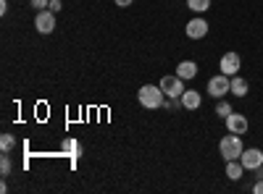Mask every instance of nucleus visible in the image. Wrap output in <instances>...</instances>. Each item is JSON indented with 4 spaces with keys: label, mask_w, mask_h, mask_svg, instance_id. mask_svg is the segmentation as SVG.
<instances>
[{
    "label": "nucleus",
    "mask_w": 263,
    "mask_h": 194,
    "mask_svg": "<svg viewBox=\"0 0 263 194\" xmlns=\"http://www.w3.org/2000/svg\"><path fill=\"white\" fill-rule=\"evenodd\" d=\"M177 76H182V79H195V76H197V63H195V60H182L179 66H177Z\"/></svg>",
    "instance_id": "ddd939ff"
},
{
    "label": "nucleus",
    "mask_w": 263,
    "mask_h": 194,
    "mask_svg": "<svg viewBox=\"0 0 263 194\" xmlns=\"http://www.w3.org/2000/svg\"><path fill=\"white\" fill-rule=\"evenodd\" d=\"M0 13H8V0H0Z\"/></svg>",
    "instance_id": "5701e85b"
},
{
    "label": "nucleus",
    "mask_w": 263,
    "mask_h": 194,
    "mask_svg": "<svg viewBox=\"0 0 263 194\" xmlns=\"http://www.w3.org/2000/svg\"><path fill=\"white\" fill-rule=\"evenodd\" d=\"M187 8L195 13H205L211 8V0H187Z\"/></svg>",
    "instance_id": "2eb2a0df"
},
{
    "label": "nucleus",
    "mask_w": 263,
    "mask_h": 194,
    "mask_svg": "<svg viewBox=\"0 0 263 194\" xmlns=\"http://www.w3.org/2000/svg\"><path fill=\"white\" fill-rule=\"evenodd\" d=\"M239 160H242L245 170H255V168H260V165H263V153H260L258 147H248Z\"/></svg>",
    "instance_id": "6e6552de"
},
{
    "label": "nucleus",
    "mask_w": 263,
    "mask_h": 194,
    "mask_svg": "<svg viewBox=\"0 0 263 194\" xmlns=\"http://www.w3.org/2000/svg\"><path fill=\"white\" fill-rule=\"evenodd\" d=\"M34 29H37L40 34H50V32L55 29V13H53L50 8L37 11V16H34Z\"/></svg>",
    "instance_id": "39448f33"
},
{
    "label": "nucleus",
    "mask_w": 263,
    "mask_h": 194,
    "mask_svg": "<svg viewBox=\"0 0 263 194\" xmlns=\"http://www.w3.org/2000/svg\"><path fill=\"white\" fill-rule=\"evenodd\" d=\"M137 100L142 107H147V111H158V107H163L166 102V95L161 90V84H145V87H140L137 92Z\"/></svg>",
    "instance_id": "f257e3e1"
},
{
    "label": "nucleus",
    "mask_w": 263,
    "mask_h": 194,
    "mask_svg": "<svg viewBox=\"0 0 263 194\" xmlns=\"http://www.w3.org/2000/svg\"><path fill=\"white\" fill-rule=\"evenodd\" d=\"M161 90H163V95L168 97V100H177V97H182V92H184V79L182 76H163L161 79Z\"/></svg>",
    "instance_id": "20e7f679"
},
{
    "label": "nucleus",
    "mask_w": 263,
    "mask_h": 194,
    "mask_svg": "<svg viewBox=\"0 0 263 194\" xmlns=\"http://www.w3.org/2000/svg\"><path fill=\"white\" fill-rule=\"evenodd\" d=\"M13 144H16L13 134H3V137H0V149H3V153H11Z\"/></svg>",
    "instance_id": "f3484780"
},
{
    "label": "nucleus",
    "mask_w": 263,
    "mask_h": 194,
    "mask_svg": "<svg viewBox=\"0 0 263 194\" xmlns=\"http://www.w3.org/2000/svg\"><path fill=\"white\" fill-rule=\"evenodd\" d=\"M227 92H232V76L218 74V76H211V79H208V95H211L213 100L227 97Z\"/></svg>",
    "instance_id": "7ed1b4c3"
},
{
    "label": "nucleus",
    "mask_w": 263,
    "mask_h": 194,
    "mask_svg": "<svg viewBox=\"0 0 263 194\" xmlns=\"http://www.w3.org/2000/svg\"><path fill=\"white\" fill-rule=\"evenodd\" d=\"M179 100H182V107H184V111H197V107L203 105V95L197 92V90H184Z\"/></svg>",
    "instance_id": "9d476101"
},
{
    "label": "nucleus",
    "mask_w": 263,
    "mask_h": 194,
    "mask_svg": "<svg viewBox=\"0 0 263 194\" xmlns=\"http://www.w3.org/2000/svg\"><path fill=\"white\" fill-rule=\"evenodd\" d=\"M232 113H234V111H232V105L224 102V97L216 102V116H218V118H224V121H227V116H232Z\"/></svg>",
    "instance_id": "dca6fc26"
},
{
    "label": "nucleus",
    "mask_w": 263,
    "mask_h": 194,
    "mask_svg": "<svg viewBox=\"0 0 263 194\" xmlns=\"http://www.w3.org/2000/svg\"><path fill=\"white\" fill-rule=\"evenodd\" d=\"M32 3V8H40V11H45L48 6H50V0H29Z\"/></svg>",
    "instance_id": "6ab92c4d"
},
{
    "label": "nucleus",
    "mask_w": 263,
    "mask_h": 194,
    "mask_svg": "<svg viewBox=\"0 0 263 194\" xmlns=\"http://www.w3.org/2000/svg\"><path fill=\"white\" fill-rule=\"evenodd\" d=\"M239 66H242L239 53H224L221 60H218V69H221V74H227V76H234L239 71Z\"/></svg>",
    "instance_id": "0eeeda50"
},
{
    "label": "nucleus",
    "mask_w": 263,
    "mask_h": 194,
    "mask_svg": "<svg viewBox=\"0 0 263 194\" xmlns=\"http://www.w3.org/2000/svg\"><path fill=\"white\" fill-rule=\"evenodd\" d=\"M114 3H116L119 8H126V6H132V3H135V0H114Z\"/></svg>",
    "instance_id": "4be33fe9"
},
{
    "label": "nucleus",
    "mask_w": 263,
    "mask_h": 194,
    "mask_svg": "<svg viewBox=\"0 0 263 194\" xmlns=\"http://www.w3.org/2000/svg\"><path fill=\"white\" fill-rule=\"evenodd\" d=\"M227 128L232 134H248V116H242V113L227 116Z\"/></svg>",
    "instance_id": "1a4fd4ad"
},
{
    "label": "nucleus",
    "mask_w": 263,
    "mask_h": 194,
    "mask_svg": "<svg viewBox=\"0 0 263 194\" xmlns=\"http://www.w3.org/2000/svg\"><path fill=\"white\" fill-rule=\"evenodd\" d=\"M11 170H13L11 158H8V153H3V158H0V174H3V176H11Z\"/></svg>",
    "instance_id": "a211bd4d"
},
{
    "label": "nucleus",
    "mask_w": 263,
    "mask_h": 194,
    "mask_svg": "<svg viewBox=\"0 0 263 194\" xmlns=\"http://www.w3.org/2000/svg\"><path fill=\"white\" fill-rule=\"evenodd\" d=\"M248 92H250L248 79H242L239 74H234V76H232V95H234V97H248Z\"/></svg>",
    "instance_id": "9b49d317"
},
{
    "label": "nucleus",
    "mask_w": 263,
    "mask_h": 194,
    "mask_svg": "<svg viewBox=\"0 0 263 194\" xmlns=\"http://www.w3.org/2000/svg\"><path fill=\"white\" fill-rule=\"evenodd\" d=\"M61 153H63V155L77 158V155H82V147H79V142H77V139H71V137H69V139H63V142H61Z\"/></svg>",
    "instance_id": "4468645a"
},
{
    "label": "nucleus",
    "mask_w": 263,
    "mask_h": 194,
    "mask_svg": "<svg viewBox=\"0 0 263 194\" xmlns=\"http://www.w3.org/2000/svg\"><path fill=\"white\" fill-rule=\"evenodd\" d=\"M227 176H229V181H239L245 176V165H242V160H227Z\"/></svg>",
    "instance_id": "f8f14e48"
},
{
    "label": "nucleus",
    "mask_w": 263,
    "mask_h": 194,
    "mask_svg": "<svg viewBox=\"0 0 263 194\" xmlns=\"http://www.w3.org/2000/svg\"><path fill=\"white\" fill-rule=\"evenodd\" d=\"M184 34H187L190 39H203V37L208 34V21L200 18V16L190 18V21H187V27H184Z\"/></svg>",
    "instance_id": "423d86ee"
},
{
    "label": "nucleus",
    "mask_w": 263,
    "mask_h": 194,
    "mask_svg": "<svg viewBox=\"0 0 263 194\" xmlns=\"http://www.w3.org/2000/svg\"><path fill=\"white\" fill-rule=\"evenodd\" d=\"M218 153H221L224 160H239L245 153V144H242V137L239 134H227L221 142H218Z\"/></svg>",
    "instance_id": "f03ea898"
},
{
    "label": "nucleus",
    "mask_w": 263,
    "mask_h": 194,
    "mask_svg": "<svg viewBox=\"0 0 263 194\" xmlns=\"http://www.w3.org/2000/svg\"><path fill=\"white\" fill-rule=\"evenodd\" d=\"M48 8H50L53 13H58V11H61L63 6H61V0H50V6H48Z\"/></svg>",
    "instance_id": "412c9836"
},
{
    "label": "nucleus",
    "mask_w": 263,
    "mask_h": 194,
    "mask_svg": "<svg viewBox=\"0 0 263 194\" xmlns=\"http://www.w3.org/2000/svg\"><path fill=\"white\" fill-rule=\"evenodd\" d=\"M253 194H263V179H258V181L253 184Z\"/></svg>",
    "instance_id": "aec40b11"
}]
</instances>
